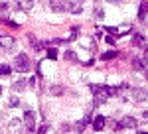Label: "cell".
Returning <instances> with one entry per match:
<instances>
[{
	"mask_svg": "<svg viewBox=\"0 0 148 134\" xmlns=\"http://www.w3.org/2000/svg\"><path fill=\"white\" fill-rule=\"evenodd\" d=\"M132 42H134V45H138V47H144V45H146V38H144L142 34H134Z\"/></svg>",
	"mask_w": 148,
	"mask_h": 134,
	"instance_id": "obj_11",
	"label": "cell"
},
{
	"mask_svg": "<svg viewBox=\"0 0 148 134\" xmlns=\"http://www.w3.org/2000/svg\"><path fill=\"white\" fill-rule=\"evenodd\" d=\"M95 16L97 18H103V8H95Z\"/></svg>",
	"mask_w": 148,
	"mask_h": 134,
	"instance_id": "obj_22",
	"label": "cell"
},
{
	"mask_svg": "<svg viewBox=\"0 0 148 134\" xmlns=\"http://www.w3.org/2000/svg\"><path fill=\"white\" fill-rule=\"evenodd\" d=\"M81 10H83V4H81V0L69 2V12H71V14H79Z\"/></svg>",
	"mask_w": 148,
	"mask_h": 134,
	"instance_id": "obj_10",
	"label": "cell"
},
{
	"mask_svg": "<svg viewBox=\"0 0 148 134\" xmlns=\"http://www.w3.org/2000/svg\"><path fill=\"white\" fill-rule=\"evenodd\" d=\"M91 91H93V95L97 97L95 103H97V100H99V103H105L107 99H111L113 95H116V89L107 87V85H91Z\"/></svg>",
	"mask_w": 148,
	"mask_h": 134,
	"instance_id": "obj_1",
	"label": "cell"
},
{
	"mask_svg": "<svg viewBox=\"0 0 148 134\" xmlns=\"http://www.w3.org/2000/svg\"><path fill=\"white\" fill-rule=\"evenodd\" d=\"M107 2H109V4H123L125 0H107Z\"/></svg>",
	"mask_w": 148,
	"mask_h": 134,
	"instance_id": "obj_24",
	"label": "cell"
},
{
	"mask_svg": "<svg viewBox=\"0 0 148 134\" xmlns=\"http://www.w3.org/2000/svg\"><path fill=\"white\" fill-rule=\"evenodd\" d=\"M10 71L12 69L8 65H0V75H10Z\"/></svg>",
	"mask_w": 148,
	"mask_h": 134,
	"instance_id": "obj_17",
	"label": "cell"
},
{
	"mask_svg": "<svg viewBox=\"0 0 148 134\" xmlns=\"http://www.w3.org/2000/svg\"><path fill=\"white\" fill-rule=\"evenodd\" d=\"M24 122H26V128H28L30 132H34L36 130V114L32 111L24 112Z\"/></svg>",
	"mask_w": 148,
	"mask_h": 134,
	"instance_id": "obj_5",
	"label": "cell"
},
{
	"mask_svg": "<svg viewBox=\"0 0 148 134\" xmlns=\"http://www.w3.org/2000/svg\"><path fill=\"white\" fill-rule=\"evenodd\" d=\"M105 124H107L105 116H103V114H97V118L93 120V128H95V130H103V128H105Z\"/></svg>",
	"mask_w": 148,
	"mask_h": 134,
	"instance_id": "obj_9",
	"label": "cell"
},
{
	"mask_svg": "<svg viewBox=\"0 0 148 134\" xmlns=\"http://www.w3.org/2000/svg\"><path fill=\"white\" fill-rule=\"evenodd\" d=\"M146 14H148V0H144V2L140 4V10H138V16H140V18H144Z\"/></svg>",
	"mask_w": 148,
	"mask_h": 134,
	"instance_id": "obj_14",
	"label": "cell"
},
{
	"mask_svg": "<svg viewBox=\"0 0 148 134\" xmlns=\"http://www.w3.org/2000/svg\"><path fill=\"white\" fill-rule=\"evenodd\" d=\"M77 34H79V28H73V30H71V36H69V38H71V40H75V38H77Z\"/></svg>",
	"mask_w": 148,
	"mask_h": 134,
	"instance_id": "obj_21",
	"label": "cell"
},
{
	"mask_svg": "<svg viewBox=\"0 0 148 134\" xmlns=\"http://www.w3.org/2000/svg\"><path fill=\"white\" fill-rule=\"evenodd\" d=\"M63 87H61V85H53V87H51V95H61V93H63Z\"/></svg>",
	"mask_w": 148,
	"mask_h": 134,
	"instance_id": "obj_16",
	"label": "cell"
},
{
	"mask_svg": "<svg viewBox=\"0 0 148 134\" xmlns=\"http://www.w3.org/2000/svg\"><path fill=\"white\" fill-rule=\"evenodd\" d=\"M16 69H18L20 73L30 71V59H28L26 53H18V55H16Z\"/></svg>",
	"mask_w": 148,
	"mask_h": 134,
	"instance_id": "obj_2",
	"label": "cell"
},
{
	"mask_svg": "<svg viewBox=\"0 0 148 134\" xmlns=\"http://www.w3.org/2000/svg\"><path fill=\"white\" fill-rule=\"evenodd\" d=\"M138 134H148V132H138Z\"/></svg>",
	"mask_w": 148,
	"mask_h": 134,
	"instance_id": "obj_28",
	"label": "cell"
},
{
	"mask_svg": "<svg viewBox=\"0 0 148 134\" xmlns=\"http://www.w3.org/2000/svg\"><path fill=\"white\" fill-rule=\"evenodd\" d=\"M134 126H136V118H132V116H125L119 122V128H134Z\"/></svg>",
	"mask_w": 148,
	"mask_h": 134,
	"instance_id": "obj_6",
	"label": "cell"
},
{
	"mask_svg": "<svg viewBox=\"0 0 148 134\" xmlns=\"http://www.w3.org/2000/svg\"><path fill=\"white\" fill-rule=\"evenodd\" d=\"M75 128H77V130H79V132H81V130L85 128V120H83V122H77V124H75Z\"/></svg>",
	"mask_w": 148,
	"mask_h": 134,
	"instance_id": "obj_23",
	"label": "cell"
},
{
	"mask_svg": "<svg viewBox=\"0 0 148 134\" xmlns=\"http://www.w3.org/2000/svg\"><path fill=\"white\" fill-rule=\"evenodd\" d=\"M47 130H49V126H47V124H42V126L38 128V132H40V134H46Z\"/></svg>",
	"mask_w": 148,
	"mask_h": 134,
	"instance_id": "obj_19",
	"label": "cell"
},
{
	"mask_svg": "<svg viewBox=\"0 0 148 134\" xmlns=\"http://www.w3.org/2000/svg\"><path fill=\"white\" fill-rule=\"evenodd\" d=\"M47 57H49V59H56L57 51H56V49H47Z\"/></svg>",
	"mask_w": 148,
	"mask_h": 134,
	"instance_id": "obj_20",
	"label": "cell"
},
{
	"mask_svg": "<svg viewBox=\"0 0 148 134\" xmlns=\"http://www.w3.org/2000/svg\"><path fill=\"white\" fill-rule=\"evenodd\" d=\"M116 53H119L116 49H113V51H105V53L101 55V59H105V61H109V59H113V57H116Z\"/></svg>",
	"mask_w": 148,
	"mask_h": 134,
	"instance_id": "obj_15",
	"label": "cell"
},
{
	"mask_svg": "<svg viewBox=\"0 0 148 134\" xmlns=\"http://www.w3.org/2000/svg\"><path fill=\"white\" fill-rule=\"evenodd\" d=\"M134 100H148V89H134Z\"/></svg>",
	"mask_w": 148,
	"mask_h": 134,
	"instance_id": "obj_8",
	"label": "cell"
},
{
	"mask_svg": "<svg viewBox=\"0 0 148 134\" xmlns=\"http://www.w3.org/2000/svg\"><path fill=\"white\" fill-rule=\"evenodd\" d=\"M146 63H148V59L144 55L134 57V59H132V67H134V69H146Z\"/></svg>",
	"mask_w": 148,
	"mask_h": 134,
	"instance_id": "obj_7",
	"label": "cell"
},
{
	"mask_svg": "<svg viewBox=\"0 0 148 134\" xmlns=\"http://www.w3.org/2000/svg\"><path fill=\"white\" fill-rule=\"evenodd\" d=\"M144 77L148 79V67H146V69H144Z\"/></svg>",
	"mask_w": 148,
	"mask_h": 134,
	"instance_id": "obj_27",
	"label": "cell"
},
{
	"mask_svg": "<svg viewBox=\"0 0 148 134\" xmlns=\"http://www.w3.org/2000/svg\"><path fill=\"white\" fill-rule=\"evenodd\" d=\"M0 20H8V6L4 2L0 4Z\"/></svg>",
	"mask_w": 148,
	"mask_h": 134,
	"instance_id": "obj_13",
	"label": "cell"
},
{
	"mask_svg": "<svg viewBox=\"0 0 148 134\" xmlns=\"http://www.w3.org/2000/svg\"><path fill=\"white\" fill-rule=\"evenodd\" d=\"M14 45H16V40H14L12 36H0V47H2L4 51H12Z\"/></svg>",
	"mask_w": 148,
	"mask_h": 134,
	"instance_id": "obj_4",
	"label": "cell"
},
{
	"mask_svg": "<svg viewBox=\"0 0 148 134\" xmlns=\"http://www.w3.org/2000/svg\"><path fill=\"white\" fill-rule=\"evenodd\" d=\"M16 105H20V100H18V99H12L10 100V107H16Z\"/></svg>",
	"mask_w": 148,
	"mask_h": 134,
	"instance_id": "obj_25",
	"label": "cell"
},
{
	"mask_svg": "<svg viewBox=\"0 0 148 134\" xmlns=\"http://www.w3.org/2000/svg\"><path fill=\"white\" fill-rule=\"evenodd\" d=\"M107 32L109 34H119V30H116V28H107Z\"/></svg>",
	"mask_w": 148,
	"mask_h": 134,
	"instance_id": "obj_26",
	"label": "cell"
},
{
	"mask_svg": "<svg viewBox=\"0 0 148 134\" xmlns=\"http://www.w3.org/2000/svg\"><path fill=\"white\" fill-rule=\"evenodd\" d=\"M0 93H2V87H0Z\"/></svg>",
	"mask_w": 148,
	"mask_h": 134,
	"instance_id": "obj_29",
	"label": "cell"
},
{
	"mask_svg": "<svg viewBox=\"0 0 148 134\" xmlns=\"http://www.w3.org/2000/svg\"><path fill=\"white\" fill-rule=\"evenodd\" d=\"M49 8L53 12H69L67 0H49Z\"/></svg>",
	"mask_w": 148,
	"mask_h": 134,
	"instance_id": "obj_3",
	"label": "cell"
},
{
	"mask_svg": "<svg viewBox=\"0 0 148 134\" xmlns=\"http://www.w3.org/2000/svg\"><path fill=\"white\" fill-rule=\"evenodd\" d=\"M65 57H67L69 61H77V55H75L73 51H65Z\"/></svg>",
	"mask_w": 148,
	"mask_h": 134,
	"instance_id": "obj_18",
	"label": "cell"
},
{
	"mask_svg": "<svg viewBox=\"0 0 148 134\" xmlns=\"http://www.w3.org/2000/svg\"><path fill=\"white\" fill-rule=\"evenodd\" d=\"M26 89V81L24 79H18L14 85H12V91H24Z\"/></svg>",
	"mask_w": 148,
	"mask_h": 134,
	"instance_id": "obj_12",
	"label": "cell"
}]
</instances>
